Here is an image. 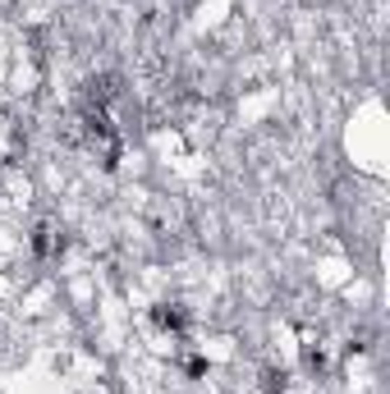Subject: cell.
<instances>
[{
	"mask_svg": "<svg viewBox=\"0 0 390 394\" xmlns=\"http://www.w3.org/2000/svg\"><path fill=\"white\" fill-rule=\"evenodd\" d=\"M33 252L42 257V262L60 257V252H65V234H56L51 225H37V230H33Z\"/></svg>",
	"mask_w": 390,
	"mask_h": 394,
	"instance_id": "cell-1",
	"label": "cell"
},
{
	"mask_svg": "<svg viewBox=\"0 0 390 394\" xmlns=\"http://www.w3.org/2000/svg\"><path fill=\"white\" fill-rule=\"evenodd\" d=\"M152 321H156L161 330H170V335H184V330H189L184 307H175V303H156V307H152Z\"/></svg>",
	"mask_w": 390,
	"mask_h": 394,
	"instance_id": "cell-2",
	"label": "cell"
},
{
	"mask_svg": "<svg viewBox=\"0 0 390 394\" xmlns=\"http://www.w3.org/2000/svg\"><path fill=\"white\" fill-rule=\"evenodd\" d=\"M280 390H285V372H276V367L262 372V394H280Z\"/></svg>",
	"mask_w": 390,
	"mask_h": 394,
	"instance_id": "cell-3",
	"label": "cell"
},
{
	"mask_svg": "<svg viewBox=\"0 0 390 394\" xmlns=\"http://www.w3.org/2000/svg\"><path fill=\"white\" fill-rule=\"evenodd\" d=\"M184 372H189V376H207V372H212V362H207V358H189V362H184Z\"/></svg>",
	"mask_w": 390,
	"mask_h": 394,
	"instance_id": "cell-4",
	"label": "cell"
}]
</instances>
